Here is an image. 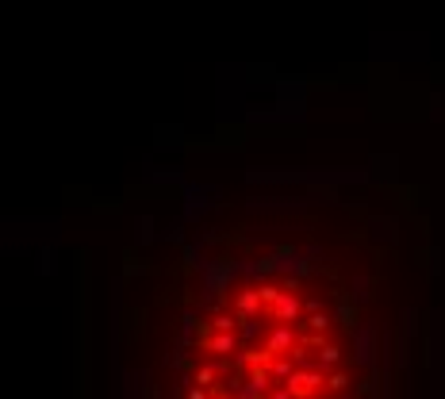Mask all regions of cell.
Listing matches in <instances>:
<instances>
[{
  "label": "cell",
  "instance_id": "cell-1",
  "mask_svg": "<svg viewBox=\"0 0 445 399\" xmlns=\"http://www.w3.org/2000/svg\"><path fill=\"white\" fill-rule=\"evenodd\" d=\"M138 322V399H396L392 250L338 207L207 219Z\"/></svg>",
  "mask_w": 445,
  "mask_h": 399
}]
</instances>
